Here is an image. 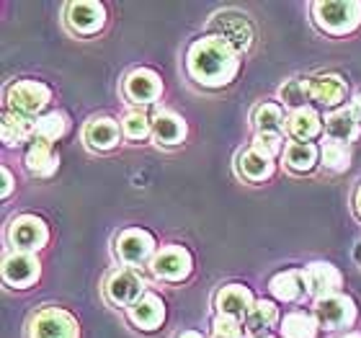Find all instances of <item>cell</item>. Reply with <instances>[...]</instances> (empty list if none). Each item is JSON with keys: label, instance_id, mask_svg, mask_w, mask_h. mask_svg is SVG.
<instances>
[{"label": "cell", "instance_id": "obj_3", "mask_svg": "<svg viewBox=\"0 0 361 338\" xmlns=\"http://www.w3.org/2000/svg\"><path fill=\"white\" fill-rule=\"evenodd\" d=\"M49 98H52V90L47 88L44 83H39V80H16L6 93V104H8V111L18 114V116H37L44 111L47 104H49Z\"/></svg>", "mask_w": 361, "mask_h": 338}, {"label": "cell", "instance_id": "obj_27", "mask_svg": "<svg viewBox=\"0 0 361 338\" xmlns=\"http://www.w3.org/2000/svg\"><path fill=\"white\" fill-rule=\"evenodd\" d=\"M253 127L256 132L266 135H284L286 129V114H284V106L281 104H274V101H266V104H258L253 109Z\"/></svg>", "mask_w": 361, "mask_h": 338}, {"label": "cell", "instance_id": "obj_15", "mask_svg": "<svg viewBox=\"0 0 361 338\" xmlns=\"http://www.w3.org/2000/svg\"><path fill=\"white\" fill-rule=\"evenodd\" d=\"M42 274V263H39L37 253H21V251H11L3 261V279L6 284L16 286V289H26L39 279Z\"/></svg>", "mask_w": 361, "mask_h": 338}, {"label": "cell", "instance_id": "obj_2", "mask_svg": "<svg viewBox=\"0 0 361 338\" xmlns=\"http://www.w3.org/2000/svg\"><path fill=\"white\" fill-rule=\"evenodd\" d=\"M312 21L328 37H346L359 29L361 3L359 0H317L312 3Z\"/></svg>", "mask_w": 361, "mask_h": 338}, {"label": "cell", "instance_id": "obj_20", "mask_svg": "<svg viewBox=\"0 0 361 338\" xmlns=\"http://www.w3.org/2000/svg\"><path fill=\"white\" fill-rule=\"evenodd\" d=\"M26 171L37 179H49L57 173V166H60V155L54 150L52 143H44V140H31L29 150H26Z\"/></svg>", "mask_w": 361, "mask_h": 338}, {"label": "cell", "instance_id": "obj_25", "mask_svg": "<svg viewBox=\"0 0 361 338\" xmlns=\"http://www.w3.org/2000/svg\"><path fill=\"white\" fill-rule=\"evenodd\" d=\"M238 168H240V176L250 183H261V181L271 179L274 176V158L258 152L256 147H248L238 158Z\"/></svg>", "mask_w": 361, "mask_h": 338}, {"label": "cell", "instance_id": "obj_36", "mask_svg": "<svg viewBox=\"0 0 361 338\" xmlns=\"http://www.w3.org/2000/svg\"><path fill=\"white\" fill-rule=\"evenodd\" d=\"M0 176H3V191H0V196H3V199H8V196H11V191H13V173L3 166V168H0Z\"/></svg>", "mask_w": 361, "mask_h": 338}, {"label": "cell", "instance_id": "obj_16", "mask_svg": "<svg viewBox=\"0 0 361 338\" xmlns=\"http://www.w3.org/2000/svg\"><path fill=\"white\" fill-rule=\"evenodd\" d=\"M256 305V297L245 284H227L222 286L214 297V308H217V315L222 318H233L238 323H243L248 318L250 308Z\"/></svg>", "mask_w": 361, "mask_h": 338}, {"label": "cell", "instance_id": "obj_30", "mask_svg": "<svg viewBox=\"0 0 361 338\" xmlns=\"http://www.w3.org/2000/svg\"><path fill=\"white\" fill-rule=\"evenodd\" d=\"M320 166L331 173H346L351 168V145L328 140L320 145Z\"/></svg>", "mask_w": 361, "mask_h": 338}, {"label": "cell", "instance_id": "obj_22", "mask_svg": "<svg viewBox=\"0 0 361 338\" xmlns=\"http://www.w3.org/2000/svg\"><path fill=\"white\" fill-rule=\"evenodd\" d=\"M279 323V308L271 300H256L248 318L243 320V331L248 338H266Z\"/></svg>", "mask_w": 361, "mask_h": 338}, {"label": "cell", "instance_id": "obj_5", "mask_svg": "<svg viewBox=\"0 0 361 338\" xmlns=\"http://www.w3.org/2000/svg\"><path fill=\"white\" fill-rule=\"evenodd\" d=\"M49 241V227L37 215H18L8 227V243L13 251L21 253H37Z\"/></svg>", "mask_w": 361, "mask_h": 338}, {"label": "cell", "instance_id": "obj_26", "mask_svg": "<svg viewBox=\"0 0 361 338\" xmlns=\"http://www.w3.org/2000/svg\"><path fill=\"white\" fill-rule=\"evenodd\" d=\"M269 289L279 302H297L307 294L302 271H281L269 282Z\"/></svg>", "mask_w": 361, "mask_h": 338}, {"label": "cell", "instance_id": "obj_38", "mask_svg": "<svg viewBox=\"0 0 361 338\" xmlns=\"http://www.w3.org/2000/svg\"><path fill=\"white\" fill-rule=\"evenodd\" d=\"M354 207H356V215L361 217V186L356 188V194H354Z\"/></svg>", "mask_w": 361, "mask_h": 338}, {"label": "cell", "instance_id": "obj_7", "mask_svg": "<svg viewBox=\"0 0 361 338\" xmlns=\"http://www.w3.org/2000/svg\"><path fill=\"white\" fill-rule=\"evenodd\" d=\"M312 315L317 325L325 331H338V328H351L356 323V305L348 294H331L323 300H315Z\"/></svg>", "mask_w": 361, "mask_h": 338}, {"label": "cell", "instance_id": "obj_4", "mask_svg": "<svg viewBox=\"0 0 361 338\" xmlns=\"http://www.w3.org/2000/svg\"><path fill=\"white\" fill-rule=\"evenodd\" d=\"M209 31L214 37L222 39V42H227L238 54L248 52L250 47H253V26L238 11H222V13H217L209 21Z\"/></svg>", "mask_w": 361, "mask_h": 338}, {"label": "cell", "instance_id": "obj_8", "mask_svg": "<svg viewBox=\"0 0 361 338\" xmlns=\"http://www.w3.org/2000/svg\"><path fill=\"white\" fill-rule=\"evenodd\" d=\"M145 279L137 274L135 269H116L106 277L104 294L106 300L116 305V308H132L147 289H145Z\"/></svg>", "mask_w": 361, "mask_h": 338}, {"label": "cell", "instance_id": "obj_18", "mask_svg": "<svg viewBox=\"0 0 361 338\" xmlns=\"http://www.w3.org/2000/svg\"><path fill=\"white\" fill-rule=\"evenodd\" d=\"M132 325H137L140 331H155L158 325L166 320V302L160 300L155 292H145L140 300L127 310Z\"/></svg>", "mask_w": 361, "mask_h": 338}, {"label": "cell", "instance_id": "obj_21", "mask_svg": "<svg viewBox=\"0 0 361 338\" xmlns=\"http://www.w3.org/2000/svg\"><path fill=\"white\" fill-rule=\"evenodd\" d=\"M325 137L328 140H336V143H346L351 145L354 140H359L361 135V121L356 119V114L351 111V106H343V109H336V111H328L325 116Z\"/></svg>", "mask_w": 361, "mask_h": 338}, {"label": "cell", "instance_id": "obj_28", "mask_svg": "<svg viewBox=\"0 0 361 338\" xmlns=\"http://www.w3.org/2000/svg\"><path fill=\"white\" fill-rule=\"evenodd\" d=\"M317 320L312 313H305V310H294V313H286L281 318V325H279V333L281 338H317Z\"/></svg>", "mask_w": 361, "mask_h": 338}, {"label": "cell", "instance_id": "obj_10", "mask_svg": "<svg viewBox=\"0 0 361 338\" xmlns=\"http://www.w3.org/2000/svg\"><path fill=\"white\" fill-rule=\"evenodd\" d=\"M150 269L160 282L176 284V282H183V279L191 277L194 258H191V253L183 246H163L150 261Z\"/></svg>", "mask_w": 361, "mask_h": 338}, {"label": "cell", "instance_id": "obj_13", "mask_svg": "<svg viewBox=\"0 0 361 338\" xmlns=\"http://www.w3.org/2000/svg\"><path fill=\"white\" fill-rule=\"evenodd\" d=\"M310 85V101L317 104L320 109H328V111H336V109H343V101H346L348 83L336 73H320V76L307 78Z\"/></svg>", "mask_w": 361, "mask_h": 338}, {"label": "cell", "instance_id": "obj_41", "mask_svg": "<svg viewBox=\"0 0 361 338\" xmlns=\"http://www.w3.org/2000/svg\"><path fill=\"white\" fill-rule=\"evenodd\" d=\"M341 338H361V333L359 331H346Z\"/></svg>", "mask_w": 361, "mask_h": 338}, {"label": "cell", "instance_id": "obj_17", "mask_svg": "<svg viewBox=\"0 0 361 338\" xmlns=\"http://www.w3.org/2000/svg\"><path fill=\"white\" fill-rule=\"evenodd\" d=\"M121 137H124L121 124H116L111 116H96L83 129L85 145H88L90 150H98V152H109L114 147H119Z\"/></svg>", "mask_w": 361, "mask_h": 338}, {"label": "cell", "instance_id": "obj_39", "mask_svg": "<svg viewBox=\"0 0 361 338\" xmlns=\"http://www.w3.org/2000/svg\"><path fill=\"white\" fill-rule=\"evenodd\" d=\"M176 338H204L202 333H196V331H183V333H178Z\"/></svg>", "mask_w": 361, "mask_h": 338}, {"label": "cell", "instance_id": "obj_6", "mask_svg": "<svg viewBox=\"0 0 361 338\" xmlns=\"http://www.w3.org/2000/svg\"><path fill=\"white\" fill-rule=\"evenodd\" d=\"M29 338H80V325L68 310L44 308L31 318Z\"/></svg>", "mask_w": 361, "mask_h": 338}, {"label": "cell", "instance_id": "obj_19", "mask_svg": "<svg viewBox=\"0 0 361 338\" xmlns=\"http://www.w3.org/2000/svg\"><path fill=\"white\" fill-rule=\"evenodd\" d=\"M325 121L320 119V114L312 106L305 109H294L286 114V135L292 137L294 143H312L315 137H320Z\"/></svg>", "mask_w": 361, "mask_h": 338}, {"label": "cell", "instance_id": "obj_14", "mask_svg": "<svg viewBox=\"0 0 361 338\" xmlns=\"http://www.w3.org/2000/svg\"><path fill=\"white\" fill-rule=\"evenodd\" d=\"M302 279H305V286H307V294L315 297V300H323V297H331V294H338L341 286H343V277L341 271L333 266V263L315 261L302 269Z\"/></svg>", "mask_w": 361, "mask_h": 338}, {"label": "cell", "instance_id": "obj_33", "mask_svg": "<svg viewBox=\"0 0 361 338\" xmlns=\"http://www.w3.org/2000/svg\"><path fill=\"white\" fill-rule=\"evenodd\" d=\"M121 132L127 140L132 143H142L147 137H152V121L150 116L145 111H129L124 114V119H121Z\"/></svg>", "mask_w": 361, "mask_h": 338}, {"label": "cell", "instance_id": "obj_34", "mask_svg": "<svg viewBox=\"0 0 361 338\" xmlns=\"http://www.w3.org/2000/svg\"><path fill=\"white\" fill-rule=\"evenodd\" d=\"M250 147H256L258 152H264V155H269V158H276V155H281V152L286 150L284 135H271V132L261 135V132H256Z\"/></svg>", "mask_w": 361, "mask_h": 338}, {"label": "cell", "instance_id": "obj_11", "mask_svg": "<svg viewBox=\"0 0 361 338\" xmlns=\"http://www.w3.org/2000/svg\"><path fill=\"white\" fill-rule=\"evenodd\" d=\"M121 90H124V98L129 104L135 106H150L155 104L163 93V80L155 70L150 68H135L132 73H127L124 83H121Z\"/></svg>", "mask_w": 361, "mask_h": 338}, {"label": "cell", "instance_id": "obj_23", "mask_svg": "<svg viewBox=\"0 0 361 338\" xmlns=\"http://www.w3.org/2000/svg\"><path fill=\"white\" fill-rule=\"evenodd\" d=\"M186 135H188V127L178 114L160 111L152 119V140L158 145H163V147H176V145H180L186 140Z\"/></svg>", "mask_w": 361, "mask_h": 338}, {"label": "cell", "instance_id": "obj_42", "mask_svg": "<svg viewBox=\"0 0 361 338\" xmlns=\"http://www.w3.org/2000/svg\"><path fill=\"white\" fill-rule=\"evenodd\" d=\"M266 338H274V336H266Z\"/></svg>", "mask_w": 361, "mask_h": 338}, {"label": "cell", "instance_id": "obj_37", "mask_svg": "<svg viewBox=\"0 0 361 338\" xmlns=\"http://www.w3.org/2000/svg\"><path fill=\"white\" fill-rule=\"evenodd\" d=\"M351 111L356 114V119L361 121V93H356V98L351 101Z\"/></svg>", "mask_w": 361, "mask_h": 338}, {"label": "cell", "instance_id": "obj_12", "mask_svg": "<svg viewBox=\"0 0 361 338\" xmlns=\"http://www.w3.org/2000/svg\"><path fill=\"white\" fill-rule=\"evenodd\" d=\"M65 21H68V29L78 37H93L104 29L106 8L98 0H75L68 6Z\"/></svg>", "mask_w": 361, "mask_h": 338}, {"label": "cell", "instance_id": "obj_35", "mask_svg": "<svg viewBox=\"0 0 361 338\" xmlns=\"http://www.w3.org/2000/svg\"><path fill=\"white\" fill-rule=\"evenodd\" d=\"M212 328H214V336L212 338H243V333H245L243 331V323H238L233 318H222V315L214 318Z\"/></svg>", "mask_w": 361, "mask_h": 338}, {"label": "cell", "instance_id": "obj_32", "mask_svg": "<svg viewBox=\"0 0 361 338\" xmlns=\"http://www.w3.org/2000/svg\"><path fill=\"white\" fill-rule=\"evenodd\" d=\"M279 101L281 106L286 109H305L310 104V85H307V78H292V80H286L281 88H279Z\"/></svg>", "mask_w": 361, "mask_h": 338}, {"label": "cell", "instance_id": "obj_40", "mask_svg": "<svg viewBox=\"0 0 361 338\" xmlns=\"http://www.w3.org/2000/svg\"><path fill=\"white\" fill-rule=\"evenodd\" d=\"M354 258H356V261L361 263V241L356 243V248H354Z\"/></svg>", "mask_w": 361, "mask_h": 338}, {"label": "cell", "instance_id": "obj_1", "mask_svg": "<svg viewBox=\"0 0 361 338\" xmlns=\"http://www.w3.org/2000/svg\"><path fill=\"white\" fill-rule=\"evenodd\" d=\"M186 73L202 88H225L240 73V54L214 34L191 42L186 52Z\"/></svg>", "mask_w": 361, "mask_h": 338}, {"label": "cell", "instance_id": "obj_9", "mask_svg": "<svg viewBox=\"0 0 361 338\" xmlns=\"http://www.w3.org/2000/svg\"><path fill=\"white\" fill-rule=\"evenodd\" d=\"M155 253H158V251H155V238H152L147 230L129 227V230L119 233V238H116V255H119V261L124 263V269L142 266V263L152 261Z\"/></svg>", "mask_w": 361, "mask_h": 338}, {"label": "cell", "instance_id": "obj_29", "mask_svg": "<svg viewBox=\"0 0 361 338\" xmlns=\"http://www.w3.org/2000/svg\"><path fill=\"white\" fill-rule=\"evenodd\" d=\"M31 140H34V119L18 116L13 111L3 114V143L8 147H18V145L31 143Z\"/></svg>", "mask_w": 361, "mask_h": 338}, {"label": "cell", "instance_id": "obj_24", "mask_svg": "<svg viewBox=\"0 0 361 338\" xmlns=\"http://www.w3.org/2000/svg\"><path fill=\"white\" fill-rule=\"evenodd\" d=\"M320 163V147L315 143H289L284 150V166L297 176L312 173Z\"/></svg>", "mask_w": 361, "mask_h": 338}, {"label": "cell", "instance_id": "obj_31", "mask_svg": "<svg viewBox=\"0 0 361 338\" xmlns=\"http://www.w3.org/2000/svg\"><path fill=\"white\" fill-rule=\"evenodd\" d=\"M65 132H68V116L60 111L42 114L39 119H34V140H44V143L54 145Z\"/></svg>", "mask_w": 361, "mask_h": 338}]
</instances>
